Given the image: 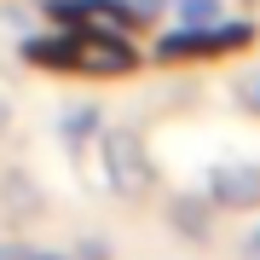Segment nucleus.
Segmentation results:
<instances>
[{
	"instance_id": "obj_1",
	"label": "nucleus",
	"mask_w": 260,
	"mask_h": 260,
	"mask_svg": "<svg viewBox=\"0 0 260 260\" xmlns=\"http://www.w3.org/2000/svg\"><path fill=\"white\" fill-rule=\"evenodd\" d=\"M23 64L35 70H58V75H99V81H116V75L139 70V47L127 35L104 23H75L64 35H29L23 41Z\"/></svg>"
},
{
	"instance_id": "obj_2",
	"label": "nucleus",
	"mask_w": 260,
	"mask_h": 260,
	"mask_svg": "<svg viewBox=\"0 0 260 260\" xmlns=\"http://www.w3.org/2000/svg\"><path fill=\"white\" fill-rule=\"evenodd\" d=\"M99 162H104V185H110L121 203H139V197L156 185V162H150L145 139L133 127H99Z\"/></svg>"
},
{
	"instance_id": "obj_3",
	"label": "nucleus",
	"mask_w": 260,
	"mask_h": 260,
	"mask_svg": "<svg viewBox=\"0 0 260 260\" xmlns=\"http://www.w3.org/2000/svg\"><path fill=\"white\" fill-rule=\"evenodd\" d=\"M254 41V23H203V29H174V35L156 41V58L162 64H185V58H220V52H237Z\"/></svg>"
},
{
	"instance_id": "obj_4",
	"label": "nucleus",
	"mask_w": 260,
	"mask_h": 260,
	"mask_svg": "<svg viewBox=\"0 0 260 260\" xmlns=\"http://www.w3.org/2000/svg\"><path fill=\"white\" fill-rule=\"evenodd\" d=\"M208 197H214L220 214L260 208V162H214L208 168Z\"/></svg>"
},
{
	"instance_id": "obj_5",
	"label": "nucleus",
	"mask_w": 260,
	"mask_h": 260,
	"mask_svg": "<svg viewBox=\"0 0 260 260\" xmlns=\"http://www.w3.org/2000/svg\"><path fill=\"white\" fill-rule=\"evenodd\" d=\"M41 12H47L52 23H64V29H75V23H104V29H116V23H139L133 0H47Z\"/></svg>"
},
{
	"instance_id": "obj_6",
	"label": "nucleus",
	"mask_w": 260,
	"mask_h": 260,
	"mask_svg": "<svg viewBox=\"0 0 260 260\" xmlns=\"http://www.w3.org/2000/svg\"><path fill=\"white\" fill-rule=\"evenodd\" d=\"M214 214H220V208H214L208 191H203V197L185 191V197H174V203H168V225H174L185 243H208V237H214Z\"/></svg>"
},
{
	"instance_id": "obj_7",
	"label": "nucleus",
	"mask_w": 260,
	"mask_h": 260,
	"mask_svg": "<svg viewBox=\"0 0 260 260\" xmlns=\"http://www.w3.org/2000/svg\"><path fill=\"white\" fill-rule=\"evenodd\" d=\"M0 208H6V220H41V185L23 174V168H12L6 179H0Z\"/></svg>"
},
{
	"instance_id": "obj_8",
	"label": "nucleus",
	"mask_w": 260,
	"mask_h": 260,
	"mask_svg": "<svg viewBox=\"0 0 260 260\" xmlns=\"http://www.w3.org/2000/svg\"><path fill=\"white\" fill-rule=\"evenodd\" d=\"M225 18V0H179V23L185 29H203V23H220Z\"/></svg>"
},
{
	"instance_id": "obj_9",
	"label": "nucleus",
	"mask_w": 260,
	"mask_h": 260,
	"mask_svg": "<svg viewBox=\"0 0 260 260\" xmlns=\"http://www.w3.org/2000/svg\"><path fill=\"white\" fill-rule=\"evenodd\" d=\"M232 99H237L249 116H260V70H237V75H232Z\"/></svg>"
},
{
	"instance_id": "obj_10",
	"label": "nucleus",
	"mask_w": 260,
	"mask_h": 260,
	"mask_svg": "<svg viewBox=\"0 0 260 260\" xmlns=\"http://www.w3.org/2000/svg\"><path fill=\"white\" fill-rule=\"evenodd\" d=\"M243 260H260V232L249 237V249H243Z\"/></svg>"
},
{
	"instance_id": "obj_11",
	"label": "nucleus",
	"mask_w": 260,
	"mask_h": 260,
	"mask_svg": "<svg viewBox=\"0 0 260 260\" xmlns=\"http://www.w3.org/2000/svg\"><path fill=\"white\" fill-rule=\"evenodd\" d=\"M0 127H12V104L6 99H0Z\"/></svg>"
},
{
	"instance_id": "obj_12",
	"label": "nucleus",
	"mask_w": 260,
	"mask_h": 260,
	"mask_svg": "<svg viewBox=\"0 0 260 260\" xmlns=\"http://www.w3.org/2000/svg\"><path fill=\"white\" fill-rule=\"evenodd\" d=\"M18 260H64V254H18Z\"/></svg>"
},
{
	"instance_id": "obj_13",
	"label": "nucleus",
	"mask_w": 260,
	"mask_h": 260,
	"mask_svg": "<svg viewBox=\"0 0 260 260\" xmlns=\"http://www.w3.org/2000/svg\"><path fill=\"white\" fill-rule=\"evenodd\" d=\"M0 260H18V254H6V249H0Z\"/></svg>"
}]
</instances>
